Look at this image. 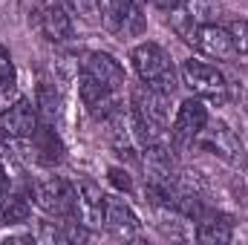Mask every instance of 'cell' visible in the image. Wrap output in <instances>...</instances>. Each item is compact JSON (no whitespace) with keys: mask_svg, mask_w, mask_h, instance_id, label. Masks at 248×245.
<instances>
[{"mask_svg":"<svg viewBox=\"0 0 248 245\" xmlns=\"http://www.w3.org/2000/svg\"><path fill=\"white\" fill-rule=\"evenodd\" d=\"M179 78H182V84H185L187 90L196 98H202V101H225L228 98V81H225V75L217 66H211V63H205V61H196V58L182 61Z\"/></svg>","mask_w":248,"mask_h":245,"instance_id":"5b68a950","label":"cell"},{"mask_svg":"<svg viewBox=\"0 0 248 245\" xmlns=\"http://www.w3.org/2000/svg\"><path fill=\"white\" fill-rule=\"evenodd\" d=\"M38 107H41V113L46 119H55L61 113V95H58L55 84H41V90H38Z\"/></svg>","mask_w":248,"mask_h":245,"instance_id":"d6986e66","label":"cell"},{"mask_svg":"<svg viewBox=\"0 0 248 245\" xmlns=\"http://www.w3.org/2000/svg\"><path fill=\"white\" fill-rule=\"evenodd\" d=\"M9 193H12V187H9V176H6V170L0 168V211H3V205H6V199H9Z\"/></svg>","mask_w":248,"mask_h":245,"instance_id":"603a6c76","label":"cell"},{"mask_svg":"<svg viewBox=\"0 0 248 245\" xmlns=\"http://www.w3.org/2000/svg\"><path fill=\"white\" fill-rule=\"evenodd\" d=\"M130 61H133V69H136V75H139L141 84H147V87H153V90H162V92H168V95L176 92V87H179V72H176V66L170 61V55H168L159 44L144 41V44L133 46Z\"/></svg>","mask_w":248,"mask_h":245,"instance_id":"7a4b0ae2","label":"cell"},{"mask_svg":"<svg viewBox=\"0 0 248 245\" xmlns=\"http://www.w3.org/2000/svg\"><path fill=\"white\" fill-rule=\"evenodd\" d=\"M208 124V110L202 104V98H185L176 110V119L170 124V141L179 144V147H187L196 141V136L202 133V127Z\"/></svg>","mask_w":248,"mask_h":245,"instance_id":"30bf717a","label":"cell"},{"mask_svg":"<svg viewBox=\"0 0 248 245\" xmlns=\"http://www.w3.org/2000/svg\"><path fill=\"white\" fill-rule=\"evenodd\" d=\"M78 92H81V101H84V107L90 110V116H95V119H101V122H107V119L122 107L119 90H110V87H104V84L87 78V75L78 78Z\"/></svg>","mask_w":248,"mask_h":245,"instance_id":"7c38bea8","label":"cell"},{"mask_svg":"<svg viewBox=\"0 0 248 245\" xmlns=\"http://www.w3.org/2000/svg\"><path fill=\"white\" fill-rule=\"evenodd\" d=\"M133 122L139 130L141 144H168L170 130V95L162 90H153L147 84H139L133 90Z\"/></svg>","mask_w":248,"mask_h":245,"instance_id":"6da1fadb","label":"cell"},{"mask_svg":"<svg viewBox=\"0 0 248 245\" xmlns=\"http://www.w3.org/2000/svg\"><path fill=\"white\" fill-rule=\"evenodd\" d=\"M15 63H12V55H9V49L0 44V87H12L15 84Z\"/></svg>","mask_w":248,"mask_h":245,"instance_id":"44dd1931","label":"cell"},{"mask_svg":"<svg viewBox=\"0 0 248 245\" xmlns=\"http://www.w3.org/2000/svg\"><path fill=\"white\" fill-rule=\"evenodd\" d=\"M81 75H87V78H93V81L110 87V90H119V92H122V87L127 84L124 66L116 61L110 52H90V55L84 58V63H81Z\"/></svg>","mask_w":248,"mask_h":245,"instance_id":"5bb4252c","label":"cell"},{"mask_svg":"<svg viewBox=\"0 0 248 245\" xmlns=\"http://www.w3.org/2000/svg\"><path fill=\"white\" fill-rule=\"evenodd\" d=\"M104 228L110 234L127 240V237H136L139 234L141 222H139L136 211L124 202L122 196H107V202H104Z\"/></svg>","mask_w":248,"mask_h":245,"instance_id":"9a60e30c","label":"cell"},{"mask_svg":"<svg viewBox=\"0 0 248 245\" xmlns=\"http://www.w3.org/2000/svg\"><path fill=\"white\" fill-rule=\"evenodd\" d=\"M32 202L55 219H75V208H78V190L75 184L66 182L63 176H46L32 182Z\"/></svg>","mask_w":248,"mask_h":245,"instance_id":"3957f363","label":"cell"},{"mask_svg":"<svg viewBox=\"0 0 248 245\" xmlns=\"http://www.w3.org/2000/svg\"><path fill=\"white\" fill-rule=\"evenodd\" d=\"M29 214H32V205H29L26 193H15L12 190L6 205H3V211H0V225H20V222L29 219Z\"/></svg>","mask_w":248,"mask_h":245,"instance_id":"ac0fdd59","label":"cell"},{"mask_svg":"<svg viewBox=\"0 0 248 245\" xmlns=\"http://www.w3.org/2000/svg\"><path fill=\"white\" fill-rule=\"evenodd\" d=\"M190 46H196L202 55H208L214 61H228V58L237 55L228 26H219V23H205L202 29H196Z\"/></svg>","mask_w":248,"mask_h":245,"instance_id":"4fadbf2b","label":"cell"},{"mask_svg":"<svg viewBox=\"0 0 248 245\" xmlns=\"http://www.w3.org/2000/svg\"><path fill=\"white\" fill-rule=\"evenodd\" d=\"M32 26L38 29V35L49 44H66L72 38V17L69 9L58 0H44L35 15H32Z\"/></svg>","mask_w":248,"mask_h":245,"instance_id":"ba28073f","label":"cell"},{"mask_svg":"<svg viewBox=\"0 0 248 245\" xmlns=\"http://www.w3.org/2000/svg\"><path fill=\"white\" fill-rule=\"evenodd\" d=\"M228 32H231V41H234L237 55H248V20H231L228 23Z\"/></svg>","mask_w":248,"mask_h":245,"instance_id":"ffe728a7","label":"cell"},{"mask_svg":"<svg viewBox=\"0 0 248 245\" xmlns=\"http://www.w3.org/2000/svg\"><path fill=\"white\" fill-rule=\"evenodd\" d=\"M193 144H196L199 150H205V153L222 159V162L231 165V168H246L248 165V153H246L243 138L222 122H211V119H208V124L202 127V133L196 136Z\"/></svg>","mask_w":248,"mask_h":245,"instance_id":"277c9868","label":"cell"},{"mask_svg":"<svg viewBox=\"0 0 248 245\" xmlns=\"http://www.w3.org/2000/svg\"><path fill=\"white\" fill-rule=\"evenodd\" d=\"M75 190H78L75 219L81 225H87L90 231L104 228V202H107V193L101 190V184H95L93 179H78Z\"/></svg>","mask_w":248,"mask_h":245,"instance_id":"8fae6325","label":"cell"},{"mask_svg":"<svg viewBox=\"0 0 248 245\" xmlns=\"http://www.w3.org/2000/svg\"><path fill=\"white\" fill-rule=\"evenodd\" d=\"M196 240L205 245H225L234 240V219L225 214H214V211H202L196 219Z\"/></svg>","mask_w":248,"mask_h":245,"instance_id":"2e32d148","label":"cell"},{"mask_svg":"<svg viewBox=\"0 0 248 245\" xmlns=\"http://www.w3.org/2000/svg\"><path fill=\"white\" fill-rule=\"evenodd\" d=\"M101 20L124 35H141L147 26L144 0H101Z\"/></svg>","mask_w":248,"mask_h":245,"instance_id":"9c48e42d","label":"cell"},{"mask_svg":"<svg viewBox=\"0 0 248 245\" xmlns=\"http://www.w3.org/2000/svg\"><path fill=\"white\" fill-rule=\"evenodd\" d=\"M153 6H159V9H165V12H170V9H176L182 0H150Z\"/></svg>","mask_w":248,"mask_h":245,"instance_id":"cb8c5ba5","label":"cell"},{"mask_svg":"<svg viewBox=\"0 0 248 245\" xmlns=\"http://www.w3.org/2000/svg\"><path fill=\"white\" fill-rule=\"evenodd\" d=\"M222 6L217 0H182L176 9H170V26L182 41H193L196 29H202L205 23H217Z\"/></svg>","mask_w":248,"mask_h":245,"instance_id":"8992f818","label":"cell"},{"mask_svg":"<svg viewBox=\"0 0 248 245\" xmlns=\"http://www.w3.org/2000/svg\"><path fill=\"white\" fill-rule=\"evenodd\" d=\"M110 182L116 184L119 190H133V182H130V176H127L124 170H119V168H110Z\"/></svg>","mask_w":248,"mask_h":245,"instance_id":"7402d4cb","label":"cell"},{"mask_svg":"<svg viewBox=\"0 0 248 245\" xmlns=\"http://www.w3.org/2000/svg\"><path fill=\"white\" fill-rule=\"evenodd\" d=\"M38 127H41V116H38V110H35L26 98L15 101L12 107H6V110L0 113V138H3L6 144L29 141V138L38 133Z\"/></svg>","mask_w":248,"mask_h":245,"instance_id":"52a82bcc","label":"cell"},{"mask_svg":"<svg viewBox=\"0 0 248 245\" xmlns=\"http://www.w3.org/2000/svg\"><path fill=\"white\" fill-rule=\"evenodd\" d=\"M29 144H32L35 156H38L41 162H46V165L58 162L61 153H63V147H61V141H58V136H55V130H49V127H38V133L29 138Z\"/></svg>","mask_w":248,"mask_h":245,"instance_id":"e0dca14e","label":"cell"}]
</instances>
